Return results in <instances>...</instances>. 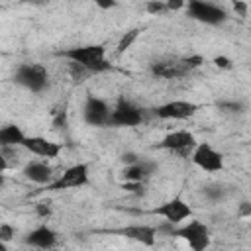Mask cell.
Returning a JSON list of instances; mask_svg holds the SVG:
<instances>
[{"mask_svg":"<svg viewBox=\"0 0 251 251\" xmlns=\"http://www.w3.org/2000/svg\"><path fill=\"white\" fill-rule=\"evenodd\" d=\"M6 169H8V161H6V157H4V151L0 149V171L4 173Z\"/></svg>","mask_w":251,"mask_h":251,"instance_id":"836d02e7","label":"cell"},{"mask_svg":"<svg viewBox=\"0 0 251 251\" xmlns=\"http://www.w3.org/2000/svg\"><path fill=\"white\" fill-rule=\"evenodd\" d=\"M112 233H118V235H124L131 241H137L141 245L153 247L155 237H157V227L143 226V224H131V226H126V227H120V229H112Z\"/></svg>","mask_w":251,"mask_h":251,"instance_id":"4fadbf2b","label":"cell"},{"mask_svg":"<svg viewBox=\"0 0 251 251\" xmlns=\"http://www.w3.org/2000/svg\"><path fill=\"white\" fill-rule=\"evenodd\" d=\"M143 110L127 100L126 96H120L116 106L110 110V118L106 122V127H133L143 122Z\"/></svg>","mask_w":251,"mask_h":251,"instance_id":"3957f363","label":"cell"},{"mask_svg":"<svg viewBox=\"0 0 251 251\" xmlns=\"http://www.w3.org/2000/svg\"><path fill=\"white\" fill-rule=\"evenodd\" d=\"M233 10L237 12V16L245 18V16H247V2H243V0H233Z\"/></svg>","mask_w":251,"mask_h":251,"instance_id":"f546056e","label":"cell"},{"mask_svg":"<svg viewBox=\"0 0 251 251\" xmlns=\"http://www.w3.org/2000/svg\"><path fill=\"white\" fill-rule=\"evenodd\" d=\"M157 169V163L149 161V159H137L135 163H129L124 167L122 171V178L124 180H137V182H145Z\"/></svg>","mask_w":251,"mask_h":251,"instance_id":"9a60e30c","label":"cell"},{"mask_svg":"<svg viewBox=\"0 0 251 251\" xmlns=\"http://www.w3.org/2000/svg\"><path fill=\"white\" fill-rule=\"evenodd\" d=\"M84 184H88V165L76 163V165H71L69 169H65L59 178L45 184V190L57 192V190H67V188H78Z\"/></svg>","mask_w":251,"mask_h":251,"instance_id":"8992f818","label":"cell"},{"mask_svg":"<svg viewBox=\"0 0 251 251\" xmlns=\"http://www.w3.org/2000/svg\"><path fill=\"white\" fill-rule=\"evenodd\" d=\"M139 27H133V29H129V31H126L124 35H122V39L118 41V47H116V55H122V53H126L133 43H135V39L139 37Z\"/></svg>","mask_w":251,"mask_h":251,"instance_id":"d6986e66","label":"cell"},{"mask_svg":"<svg viewBox=\"0 0 251 251\" xmlns=\"http://www.w3.org/2000/svg\"><path fill=\"white\" fill-rule=\"evenodd\" d=\"M22 175L35 184H49L53 180V169L43 161H29L24 165Z\"/></svg>","mask_w":251,"mask_h":251,"instance_id":"e0dca14e","label":"cell"},{"mask_svg":"<svg viewBox=\"0 0 251 251\" xmlns=\"http://www.w3.org/2000/svg\"><path fill=\"white\" fill-rule=\"evenodd\" d=\"M82 116H84V122L88 126L106 127V122L110 118V106L106 100L90 94V96H86V102L82 106Z\"/></svg>","mask_w":251,"mask_h":251,"instance_id":"30bf717a","label":"cell"},{"mask_svg":"<svg viewBox=\"0 0 251 251\" xmlns=\"http://www.w3.org/2000/svg\"><path fill=\"white\" fill-rule=\"evenodd\" d=\"M14 235H16V231H14V227L10 224H0V241L10 243L14 239Z\"/></svg>","mask_w":251,"mask_h":251,"instance_id":"4316f807","label":"cell"},{"mask_svg":"<svg viewBox=\"0 0 251 251\" xmlns=\"http://www.w3.org/2000/svg\"><path fill=\"white\" fill-rule=\"evenodd\" d=\"M149 71L157 78H180L186 75L180 59H167V61H155L149 65Z\"/></svg>","mask_w":251,"mask_h":251,"instance_id":"2e32d148","label":"cell"},{"mask_svg":"<svg viewBox=\"0 0 251 251\" xmlns=\"http://www.w3.org/2000/svg\"><path fill=\"white\" fill-rule=\"evenodd\" d=\"M14 82L33 94H41L49 86V73L39 63H22L14 73Z\"/></svg>","mask_w":251,"mask_h":251,"instance_id":"7a4b0ae2","label":"cell"},{"mask_svg":"<svg viewBox=\"0 0 251 251\" xmlns=\"http://www.w3.org/2000/svg\"><path fill=\"white\" fill-rule=\"evenodd\" d=\"M218 108L226 114H243L245 112V104L241 100H222V102H218Z\"/></svg>","mask_w":251,"mask_h":251,"instance_id":"44dd1931","label":"cell"},{"mask_svg":"<svg viewBox=\"0 0 251 251\" xmlns=\"http://www.w3.org/2000/svg\"><path fill=\"white\" fill-rule=\"evenodd\" d=\"M202 192H204V198L210 200V202H220L227 196V190H226L224 184H208V186L202 188Z\"/></svg>","mask_w":251,"mask_h":251,"instance_id":"ffe728a7","label":"cell"},{"mask_svg":"<svg viewBox=\"0 0 251 251\" xmlns=\"http://www.w3.org/2000/svg\"><path fill=\"white\" fill-rule=\"evenodd\" d=\"M69 71H71V76H73L76 82H82L86 76H90V75H92L88 69H84V67H82V65H78V63H73V61H69Z\"/></svg>","mask_w":251,"mask_h":251,"instance_id":"603a6c76","label":"cell"},{"mask_svg":"<svg viewBox=\"0 0 251 251\" xmlns=\"http://www.w3.org/2000/svg\"><path fill=\"white\" fill-rule=\"evenodd\" d=\"M24 2H27V4H33V6H43V4H47L49 0H24Z\"/></svg>","mask_w":251,"mask_h":251,"instance_id":"e575fe53","label":"cell"},{"mask_svg":"<svg viewBox=\"0 0 251 251\" xmlns=\"http://www.w3.org/2000/svg\"><path fill=\"white\" fill-rule=\"evenodd\" d=\"M180 63H182V67L188 75V73H192V71H196L198 67L204 65V57L202 55H188V57H180Z\"/></svg>","mask_w":251,"mask_h":251,"instance_id":"7402d4cb","label":"cell"},{"mask_svg":"<svg viewBox=\"0 0 251 251\" xmlns=\"http://www.w3.org/2000/svg\"><path fill=\"white\" fill-rule=\"evenodd\" d=\"M98 8H102V10H110V8H116L118 6V0H92Z\"/></svg>","mask_w":251,"mask_h":251,"instance_id":"4dcf8cb0","label":"cell"},{"mask_svg":"<svg viewBox=\"0 0 251 251\" xmlns=\"http://www.w3.org/2000/svg\"><path fill=\"white\" fill-rule=\"evenodd\" d=\"M57 241H59L57 231L51 229L47 224L37 226L35 229H31L24 237V243L25 245H31V247H37V249H51V247L57 245Z\"/></svg>","mask_w":251,"mask_h":251,"instance_id":"5bb4252c","label":"cell"},{"mask_svg":"<svg viewBox=\"0 0 251 251\" xmlns=\"http://www.w3.org/2000/svg\"><path fill=\"white\" fill-rule=\"evenodd\" d=\"M137 159H139V155H137V153H133V151H127V153H124V155H122V163H126V165L135 163Z\"/></svg>","mask_w":251,"mask_h":251,"instance_id":"d6a6232c","label":"cell"},{"mask_svg":"<svg viewBox=\"0 0 251 251\" xmlns=\"http://www.w3.org/2000/svg\"><path fill=\"white\" fill-rule=\"evenodd\" d=\"M190 157L192 163L206 173H220L224 169V155L216 151L210 143H196Z\"/></svg>","mask_w":251,"mask_h":251,"instance_id":"ba28073f","label":"cell"},{"mask_svg":"<svg viewBox=\"0 0 251 251\" xmlns=\"http://www.w3.org/2000/svg\"><path fill=\"white\" fill-rule=\"evenodd\" d=\"M122 188H124L126 192H131V194H135V196H141V194L145 192V186H143V182H137V180H124Z\"/></svg>","mask_w":251,"mask_h":251,"instance_id":"d4e9b609","label":"cell"},{"mask_svg":"<svg viewBox=\"0 0 251 251\" xmlns=\"http://www.w3.org/2000/svg\"><path fill=\"white\" fill-rule=\"evenodd\" d=\"M196 145V137L194 133H190L188 129H178V131H171L167 133L159 143H155V149H165V151H173L180 157H188L192 153Z\"/></svg>","mask_w":251,"mask_h":251,"instance_id":"52a82bcc","label":"cell"},{"mask_svg":"<svg viewBox=\"0 0 251 251\" xmlns=\"http://www.w3.org/2000/svg\"><path fill=\"white\" fill-rule=\"evenodd\" d=\"M184 6H186L188 18H192L200 24H206V25H222L227 20L226 8H222L214 2H208V0H188Z\"/></svg>","mask_w":251,"mask_h":251,"instance_id":"277c9868","label":"cell"},{"mask_svg":"<svg viewBox=\"0 0 251 251\" xmlns=\"http://www.w3.org/2000/svg\"><path fill=\"white\" fill-rule=\"evenodd\" d=\"M251 216V204L247 200H243L239 204V218H249Z\"/></svg>","mask_w":251,"mask_h":251,"instance_id":"1f68e13d","label":"cell"},{"mask_svg":"<svg viewBox=\"0 0 251 251\" xmlns=\"http://www.w3.org/2000/svg\"><path fill=\"white\" fill-rule=\"evenodd\" d=\"M214 65L218 69H231V59L226 55H218V57H214Z\"/></svg>","mask_w":251,"mask_h":251,"instance_id":"f1b7e54d","label":"cell"},{"mask_svg":"<svg viewBox=\"0 0 251 251\" xmlns=\"http://www.w3.org/2000/svg\"><path fill=\"white\" fill-rule=\"evenodd\" d=\"M4 184H6V176H4V173L0 171V188H4Z\"/></svg>","mask_w":251,"mask_h":251,"instance_id":"d590c367","label":"cell"},{"mask_svg":"<svg viewBox=\"0 0 251 251\" xmlns=\"http://www.w3.org/2000/svg\"><path fill=\"white\" fill-rule=\"evenodd\" d=\"M169 235H175V237L184 239L192 251H204L210 245V241H212L208 226L202 224V222H198V220H192V222H188L182 227H175L173 226V229H171Z\"/></svg>","mask_w":251,"mask_h":251,"instance_id":"5b68a950","label":"cell"},{"mask_svg":"<svg viewBox=\"0 0 251 251\" xmlns=\"http://www.w3.org/2000/svg\"><path fill=\"white\" fill-rule=\"evenodd\" d=\"M22 147L27 149L29 153L37 155V157H47V159H57L59 153L63 151V145L57 141H49L47 137L41 135H25L22 141Z\"/></svg>","mask_w":251,"mask_h":251,"instance_id":"7c38bea8","label":"cell"},{"mask_svg":"<svg viewBox=\"0 0 251 251\" xmlns=\"http://www.w3.org/2000/svg\"><path fill=\"white\" fill-rule=\"evenodd\" d=\"M184 4H186V0H165L167 12H178L184 8Z\"/></svg>","mask_w":251,"mask_h":251,"instance_id":"83f0119b","label":"cell"},{"mask_svg":"<svg viewBox=\"0 0 251 251\" xmlns=\"http://www.w3.org/2000/svg\"><path fill=\"white\" fill-rule=\"evenodd\" d=\"M25 133L20 126L16 124H8V126H2L0 127V149H8V147H16V145H22Z\"/></svg>","mask_w":251,"mask_h":251,"instance_id":"ac0fdd59","label":"cell"},{"mask_svg":"<svg viewBox=\"0 0 251 251\" xmlns=\"http://www.w3.org/2000/svg\"><path fill=\"white\" fill-rule=\"evenodd\" d=\"M145 10H147V14H153V16H157V14H163V12H167V6H165V0H147V4H145Z\"/></svg>","mask_w":251,"mask_h":251,"instance_id":"cb8c5ba5","label":"cell"},{"mask_svg":"<svg viewBox=\"0 0 251 251\" xmlns=\"http://www.w3.org/2000/svg\"><path fill=\"white\" fill-rule=\"evenodd\" d=\"M149 214H155V216H161L165 218V222L169 224H180L182 220L190 218L192 216V208L182 200V198H173V200H167L165 204L149 210Z\"/></svg>","mask_w":251,"mask_h":251,"instance_id":"8fae6325","label":"cell"},{"mask_svg":"<svg viewBox=\"0 0 251 251\" xmlns=\"http://www.w3.org/2000/svg\"><path fill=\"white\" fill-rule=\"evenodd\" d=\"M59 55H61V57H65L67 61H73V63L82 65V67H84V69H88L92 75L112 71V65L106 61V47H104V45H100V43L69 47V49L61 51Z\"/></svg>","mask_w":251,"mask_h":251,"instance_id":"6da1fadb","label":"cell"},{"mask_svg":"<svg viewBox=\"0 0 251 251\" xmlns=\"http://www.w3.org/2000/svg\"><path fill=\"white\" fill-rule=\"evenodd\" d=\"M196 112H198V104L188 100H171L153 108V114L159 120H188Z\"/></svg>","mask_w":251,"mask_h":251,"instance_id":"9c48e42d","label":"cell"},{"mask_svg":"<svg viewBox=\"0 0 251 251\" xmlns=\"http://www.w3.org/2000/svg\"><path fill=\"white\" fill-rule=\"evenodd\" d=\"M33 210H35V214H37L39 218H43V220H47V218H51V214H53V206H51V202H49V200H43V202H37Z\"/></svg>","mask_w":251,"mask_h":251,"instance_id":"484cf974","label":"cell"}]
</instances>
